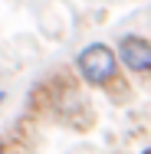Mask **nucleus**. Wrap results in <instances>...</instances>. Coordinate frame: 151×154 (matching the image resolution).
Wrapping results in <instances>:
<instances>
[{
	"mask_svg": "<svg viewBox=\"0 0 151 154\" xmlns=\"http://www.w3.org/2000/svg\"><path fill=\"white\" fill-rule=\"evenodd\" d=\"M3 102H7V92H0V105H3Z\"/></svg>",
	"mask_w": 151,
	"mask_h": 154,
	"instance_id": "7ed1b4c3",
	"label": "nucleus"
},
{
	"mask_svg": "<svg viewBox=\"0 0 151 154\" xmlns=\"http://www.w3.org/2000/svg\"><path fill=\"white\" fill-rule=\"evenodd\" d=\"M0 154H7V151H3V144H0Z\"/></svg>",
	"mask_w": 151,
	"mask_h": 154,
	"instance_id": "20e7f679",
	"label": "nucleus"
},
{
	"mask_svg": "<svg viewBox=\"0 0 151 154\" xmlns=\"http://www.w3.org/2000/svg\"><path fill=\"white\" fill-rule=\"evenodd\" d=\"M76 69H79L82 82H89L95 89H109L118 79V56L109 43H89L76 56Z\"/></svg>",
	"mask_w": 151,
	"mask_h": 154,
	"instance_id": "f257e3e1",
	"label": "nucleus"
},
{
	"mask_svg": "<svg viewBox=\"0 0 151 154\" xmlns=\"http://www.w3.org/2000/svg\"><path fill=\"white\" fill-rule=\"evenodd\" d=\"M115 56H118V66H125L131 75H151V39L128 33L115 46Z\"/></svg>",
	"mask_w": 151,
	"mask_h": 154,
	"instance_id": "f03ea898",
	"label": "nucleus"
},
{
	"mask_svg": "<svg viewBox=\"0 0 151 154\" xmlns=\"http://www.w3.org/2000/svg\"><path fill=\"white\" fill-rule=\"evenodd\" d=\"M145 154H151V151H145Z\"/></svg>",
	"mask_w": 151,
	"mask_h": 154,
	"instance_id": "39448f33",
	"label": "nucleus"
}]
</instances>
